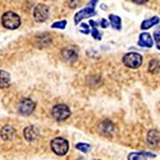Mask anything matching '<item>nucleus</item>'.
I'll return each mask as SVG.
<instances>
[{
    "instance_id": "nucleus-29",
    "label": "nucleus",
    "mask_w": 160,
    "mask_h": 160,
    "mask_svg": "<svg viewBox=\"0 0 160 160\" xmlns=\"http://www.w3.org/2000/svg\"><path fill=\"white\" fill-rule=\"evenodd\" d=\"M157 48H158V49L160 50V42H159V43H157Z\"/></svg>"
},
{
    "instance_id": "nucleus-24",
    "label": "nucleus",
    "mask_w": 160,
    "mask_h": 160,
    "mask_svg": "<svg viewBox=\"0 0 160 160\" xmlns=\"http://www.w3.org/2000/svg\"><path fill=\"white\" fill-rule=\"evenodd\" d=\"M154 40L156 41L157 43L160 42V31H155L154 32Z\"/></svg>"
},
{
    "instance_id": "nucleus-19",
    "label": "nucleus",
    "mask_w": 160,
    "mask_h": 160,
    "mask_svg": "<svg viewBox=\"0 0 160 160\" xmlns=\"http://www.w3.org/2000/svg\"><path fill=\"white\" fill-rule=\"evenodd\" d=\"M76 148L79 149L82 153H89V152L91 151V145L88 143H77Z\"/></svg>"
},
{
    "instance_id": "nucleus-15",
    "label": "nucleus",
    "mask_w": 160,
    "mask_h": 160,
    "mask_svg": "<svg viewBox=\"0 0 160 160\" xmlns=\"http://www.w3.org/2000/svg\"><path fill=\"white\" fill-rule=\"evenodd\" d=\"M11 83V76L6 71H0V89L8 88Z\"/></svg>"
},
{
    "instance_id": "nucleus-21",
    "label": "nucleus",
    "mask_w": 160,
    "mask_h": 160,
    "mask_svg": "<svg viewBox=\"0 0 160 160\" xmlns=\"http://www.w3.org/2000/svg\"><path fill=\"white\" fill-rule=\"evenodd\" d=\"M91 34H92V37L95 38V40H97V41H100V40H102V33L99 32L97 28H92Z\"/></svg>"
},
{
    "instance_id": "nucleus-9",
    "label": "nucleus",
    "mask_w": 160,
    "mask_h": 160,
    "mask_svg": "<svg viewBox=\"0 0 160 160\" xmlns=\"http://www.w3.org/2000/svg\"><path fill=\"white\" fill-rule=\"evenodd\" d=\"M24 137L28 142H32L38 137V130L34 126H28L24 129Z\"/></svg>"
},
{
    "instance_id": "nucleus-4",
    "label": "nucleus",
    "mask_w": 160,
    "mask_h": 160,
    "mask_svg": "<svg viewBox=\"0 0 160 160\" xmlns=\"http://www.w3.org/2000/svg\"><path fill=\"white\" fill-rule=\"evenodd\" d=\"M52 117L55 120L59 121V122H62V121H65L71 117L72 112H71V109L68 107L66 105L64 104H59V105H56L55 107L52 108Z\"/></svg>"
},
{
    "instance_id": "nucleus-27",
    "label": "nucleus",
    "mask_w": 160,
    "mask_h": 160,
    "mask_svg": "<svg viewBox=\"0 0 160 160\" xmlns=\"http://www.w3.org/2000/svg\"><path fill=\"white\" fill-rule=\"evenodd\" d=\"M97 3V0H91V1L89 2V4H88V7H93L95 8V4Z\"/></svg>"
},
{
    "instance_id": "nucleus-11",
    "label": "nucleus",
    "mask_w": 160,
    "mask_h": 160,
    "mask_svg": "<svg viewBox=\"0 0 160 160\" xmlns=\"http://www.w3.org/2000/svg\"><path fill=\"white\" fill-rule=\"evenodd\" d=\"M113 130H114V126H113V124L111 123L109 120L104 121V122L99 125V131L105 136H111Z\"/></svg>"
},
{
    "instance_id": "nucleus-6",
    "label": "nucleus",
    "mask_w": 160,
    "mask_h": 160,
    "mask_svg": "<svg viewBox=\"0 0 160 160\" xmlns=\"http://www.w3.org/2000/svg\"><path fill=\"white\" fill-rule=\"evenodd\" d=\"M35 109V102L30 98H24L18 105V111L22 115H30Z\"/></svg>"
},
{
    "instance_id": "nucleus-7",
    "label": "nucleus",
    "mask_w": 160,
    "mask_h": 160,
    "mask_svg": "<svg viewBox=\"0 0 160 160\" xmlns=\"http://www.w3.org/2000/svg\"><path fill=\"white\" fill-rule=\"evenodd\" d=\"M95 15V9L93 7H87L84 9L80 10L75 14L74 17V22L76 25H78L82 19L84 18H89V17H92Z\"/></svg>"
},
{
    "instance_id": "nucleus-25",
    "label": "nucleus",
    "mask_w": 160,
    "mask_h": 160,
    "mask_svg": "<svg viewBox=\"0 0 160 160\" xmlns=\"http://www.w3.org/2000/svg\"><path fill=\"white\" fill-rule=\"evenodd\" d=\"M100 26H102V28H107L108 26H109V22H108V20L107 19H102L100 20Z\"/></svg>"
},
{
    "instance_id": "nucleus-5",
    "label": "nucleus",
    "mask_w": 160,
    "mask_h": 160,
    "mask_svg": "<svg viewBox=\"0 0 160 160\" xmlns=\"http://www.w3.org/2000/svg\"><path fill=\"white\" fill-rule=\"evenodd\" d=\"M49 16V8L46 4H38L34 8V11H33V17L37 20L38 22H44L48 19Z\"/></svg>"
},
{
    "instance_id": "nucleus-2",
    "label": "nucleus",
    "mask_w": 160,
    "mask_h": 160,
    "mask_svg": "<svg viewBox=\"0 0 160 160\" xmlns=\"http://www.w3.org/2000/svg\"><path fill=\"white\" fill-rule=\"evenodd\" d=\"M1 22L4 28L10 29V30H14V29H17L20 26V17L16 13L9 11L2 15Z\"/></svg>"
},
{
    "instance_id": "nucleus-8",
    "label": "nucleus",
    "mask_w": 160,
    "mask_h": 160,
    "mask_svg": "<svg viewBox=\"0 0 160 160\" xmlns=\"http://www.w3.org/2000/svg\"><path fill=\"white\" fill-rule=\"evenodd\" d=\"M138 45L141 47H145V48H152L154 45V40L152 38V35L148 32H142L139 35V41H138Z\"/></svg>"
},
{
    "instance_id": "nucleus-17",
    "label": "nucleus",
    "mask_w": 160,
    "mask_h": 160,
    "mask_svg": "<svg viewBox=\"0 0 160 160\" xmlns=\"http://www.w3.org/2000/svg\"><path fill=\"white\" fill-rule=\"evenodd\" d=\"M155 157V155L149 153H130L128 155V160H148L146 157Z\"/></svg>"
},
{
    "instance_id": "nucleus-22",
    "label": "nucleus",
    "mask_w": 160,
    "mask_h": 160,
    "mask_svg": "<svg viewBox=\"0 0 160 160\" xmlns=\"http://www.w3.org/2000/svg\"><path fill=\"white\" fill-rule=\"evenodd\" d=\"M79 30H80V32L83 33V34H89V33H90L89 26H88L87 24H81V25H80Z\"/></svg>"
},
{
    "instance_id": "nucleus-28",
    "label": "nucleus",
    "mask_w": 160,
    "mask_h": 160,
    "mask_svg": "<svg viewBox=\"0 0 160 160\" xmlns=\"http://www.w3.org/2000/svg\"><path fill=\"white\" fill-rule=\"evenodd\" d=\"M90 25L92 26V28H97V26H98V24H97L96 22H94V20H90Z\"/></svg>"
},
{
    "instance_id": "nucleus-20",
    "label": "nucleus",
    "mask_w": 160,
    "mask_h": 160,
    "mask_svg": "<svg viewBox=\"0 0 160 160\" xmlns=\"http://www.w3.org/2000/svg\"><path fill=\"white\" fill-rule=\"evenodd\" d=\"M66 24H68V22L66 20H61V22H53L52 25H51V28H53V29H64L65 28Z\"/></svg>"
},
{
    "instance_id": "nucleus-1",
    "label": "nucleus",
    "mask_w": 160,
    "mask_h": 160,
    "mask_svg": "<svg viewBox=\"0 0 160 160\" xmlns=\"http://www.w3.org/2000/svg\"><path fill=\"white\" fill-rule=\"evenodd\" d=\"M122 61L126 68L137 69L140 68L142 63H143V57L138 52H128L126 55H124Z\"/></svg>"
},
{
    "instance_id": "nucleus-16",
    "label": "nucleus",
    "mask_w": 160,
    "mask_h": 160,
    "mask_svg": "<svg viewBox=\"0 0 160 160\" xmlns=\"http://www.w3.org/2000/svg\"><path fill=\"white\" fill-rule=\"evenodd\" d=\"M109 20H110V25L112 26L114 29L121 30V28H122V19H121L120 16L114 15V14H110Z\"/></svg>"
},
{
    "instance_id": "nucleus-3",
    "label": "nucleus",
    "mask_w": 160,
    "mask_h": 160,
    "mask_svg": "<svg viewBox=\"0 0 160 160\" xmlns=\"http://www.w3.org/2000/svg\"><path fill=\"white\" fill-rule=\"evenodd\" d=\"M51 149L55 154H57L58 156H64V155L68 154V141L66 139L62 138V137H58L55 138L50 143Z\"/></svg>"
},
{
    "instance_id": "nucleus-26",
    "label": "nucleus",
    "mask_w": 160,
    "mask_h": 160,
    "mask_svg": "<svg viewBox=\"0 0 160 160\" xmlns=\"http://www.w3.org/2000/svg\"><path fill=\"white\" fill-rule=\"evenodd\" d=\"M132 2H135V3H137V4H145L146 2L148 1V0H131Z\"/></svg>"
},
{
    "instance_id": "nucleus-12",
    "label": "nucleus",
    "mask_w": 160,
    "mask_h": 160,
    "mask_svg": "<svg viewBox=\"0 0 160 160\" xmlns=\"http://www.w3.org/2000/svg\"><path fill=\"white\" fill-rule=\"evenodd\" d=\"M148 142L151 145L156 146L160 142V132L156 129H152L148 133Z\"/></svg>"
},
{
    "instance_id": "nucleus-23",
    "label": "nucleus",
    "mask_w": 160,
    "mask_h": 160,
    "mask_svg": "<svg viewBox=\"0 0 160 160\" xmlns=\"http://www.w3.org/2000/svg\"><path fill=\"white\" fill-rule=\"evenodd\" d=\"M68 4L72 9H74V8H77L80 4V0H68Z\"/></svg>"
},
{
    "instance_id": "nucleus-14",
    "label": "nucleus",
    "mask_w": 160,
    "mask_h": 160,
    "mask_svg": "<svg viewBox=\"0 0 160 160\" xmlns=\"http://www.w3.org/2000/svg\"><path fill=\"white\" fill-rule=\"evenodd\" d=\"M159 22H160V19H159V17H157V16H153V17H151V18L144 19L141 24V29L142 30H148L149 28L158 25Z\"/></svg>"
},
{
    "instance_id": "nucleus-13",
    "label": "nucleus",
    "mask_w": 160,
    "mask_h": 160,
    "mask_svg": "<svg viewBox=\"0 0 160 160\" xmlns=\"http://www.w3.org/2000/svg\"><path fill=\"white\" fill-rule=\"evenodd\" d=\"M15 130L14 128L11 127V126H4L3 128L1 129V131H0V136H1L2 140L4 141H9L11 140V139L13 138V137L15 136Z\"/></svg>"
},
{
    "instance_id": "nucleus-30",
    "label": "nucleus",
    "mask_w": 160,
    "mask_h": 160,
    "mask_svg": "<svg viewBox=\"0 0 160 160\" xmlns=\"http://www.w3.org/2000/svg\"><path fill=\"white\" fill-rule=\"evenodd\" d=\"M94 160H99V159H94Z\"/></svg>"
},
{
    "instance_id": "nucleus-10",
    "label": "nucleus",
    "mask_w": 160,
    "mask_h": 160,
    "mask_svg": "<svg viewBox=\"0 0 160 160\" xmlns=\"http://www.w3.org/2000/svg\"><path fill=\"white\" fill-rule=\"evenodd\" d=\"M62 58L68 62H74L78 59V52L73 48H64L62 50Z\"/></svg>"
},
{
    "instance_id": "nucleus-18",
    "label": "nucleus",
    "mask_w": 160,
    "mask_h": 160,
    "mask_svg": "<svg viewBox=\"0 0 160 160\" xmlns=\"http://www.w3.org/2000/svg\"><path fill=\"white\" fill-rule=\"evenodd\" d=\"M148 71L152 74H159L160 73V61L157 59H153L148 63Z\"/></svg>"
}]
</instances>
